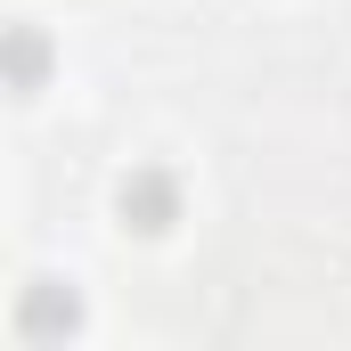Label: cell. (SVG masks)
I'll return each instance as SVG.
<instances>
[{
  "label": "cell",
  "mask_w": 351,
  "mask_h": 351,
  "mask_svg": "<svg viewBox=\"0 0 351 351\" xmlns=\"http://www.w3.org/2000/svg\"><path fill=\"white\" fill-rule=\"evenodd\" d=\"M172 213H180V188H172V172H131L123 180V221L131 229H172Z\"/></svg>",
  "instance_id": "cell-1"
},
{
  "label": "cell",
  "mask_w": 351,
  "mask_h": 351,
  "mask_svg": "<svg viewBox=\"0 0 351 351\" xmlns=\"http://www.w3.org/2000/svg\"><path fill=\"white\" fill-rule=\"evenodd\" d=\"M33 74H41V41L25 33V41H16V82H33Z\"/></svg>",
  "instance_id": "cell-2"
}]
</instances>
